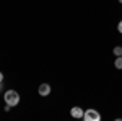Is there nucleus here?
<instances>
[{"mask_svg": "<svg viewBox=\"0 0 122 121\" xmlns=\"http://www.w3.org/2000/svg\"><path fill=\"white\" fill-rule=\"evenodd\" d=\"M114 56H116V57L122 56V47L121 46H116V47H114Z\"/></svg>", "mask_w": 122, "mask_h": 121, "instance_id": "obj_6", "label": "nucleus"}, {"mask_svg": "<svg viewBox=\"0 0 122 121\" xmlns=\"http://www.w3.org/2000/svg\"><path fill=\"white\" fill-rule=\"evenodd\" d=\"M3 98H5V103L7 105H11V106H16L20 103V95L15 90H7L5 95H3Z\"/></svg>", "mask_w": 122, "mask_h": 121, "instance_id": "obj_1", "label": "nucleus"}, {"mask_svg": "<svg viewBox=\"0 0 122 121\" xmlns=\"http://www.w3.org/2000/svg\"><path fill=\"white\" fill-rule=\"evenodd\" d=\"M38 92L41 97H47L49 93H51V85L49 84H41L39 85V88H38Z\"/></svg>", "mask_w": 122, "mask_h": 121, "instance_id": "obj_4", "label": "nucleus"}, {"mask_svg": "<svg viewBox=\"0 0 122 121\" xmlns=\"http://www.w3.org/2000/svg\"><path fill=\"white\" fill-rule=\"evenodd\" d=\"M0 88H2V84H0Z\"/></svg>", "mask_w": 122, "mask_h": 121, "instance_id": "obj_10", "label": "nucleus"}, {"mask_svg": "<svg viewBox=\"0 0 122 121\" xmlns=\"http://www.w3.org/2000/svg\"><path fill=\"white\" fill-rule=\"evenodd\" d=\"M83 120L85 121H99L101 120V115L96 111V110H93V108H88V110H85Z\"/></svg>", "mask_w": 122, "mask_h": 121, "instance_id": "obj_2", "label": "nucleus"}, {"mask_svg": "<svg viewBox=\"0 0 122 121\" xmlns=\"http://www.w3.org/2000/svg\"><path fill=\"white\" fill-rule=\"evenodd\" d=\"M70 115H72V118H75V120H80V118H83L85 111L80 108V106H73L72 110H70Z\"/></svg>", "mask_w": 122, "mask_h": 121, "instance_id": "obj_3", "label": "nucleus"}, {"mask_svg": "<svg viewBox=\"0 0 122 121\" xmlns=\"http://www.w3.org/2000/svg\"><path fill=\"white\" fill-rule=\"evenodd\" d=\"M114 65H116V69L122 70V56H117V57H116V62H114Z\"/></svg>", "mask_w": 122, "mask_h": 121, "instance_id": "obj_5", "label": "nucleus"}, {"mask_svg": "<svg viewBox=\"0 0 122 121\" xmlns=\"http://www.w3.org/2000/svg\"><path fill=\"white\" fill-rule=\"evenodd\" d=\"M117 31L122 33V21H119V25H117Z\"/></svg>", "mask_w": 122, "mask_h": 121, "instance_id": "obj_7", "label": "nucleus"}, {"mask_svg": "<svg viewBox=\"0 0 122 121\" xmlns=\"http://www.w3.org/2000/svg\"><path fill=\"white\" fill-rule=\"evenodd\" d=\"M2 82H3V74L0 72V84H2Z\"/></svg>", "mask_w": 122, "mask_h": 121, "instance_id": "obj_8", "label": "nucleus"}, {"mask_svg": "<svg viewBox=\"0 0 122 121\" xmlns=\"http://www.w3.org/2000/svg\"><path fill=\"white\" fill-rule=\"evenodd\" d=\"M119 3H122V0H119Z\"/></svg>", "mask_w": 122, "mask_h": 121, "instance_id": "obj_9", "label": "nucleus"}]
</instances>
